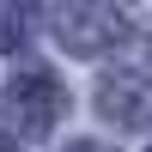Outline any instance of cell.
Listing matches in <instances>:
<instances>
[{"instance_id": "obj_1", "label": "cell", "mask_w": 152, "mask_h": 152, "mask_svg": "<svg viewBox=\"0 0 152 152\" xmlns=\"http://www.w3.org/2000/svg\"><path fill=\"white\" fill-rule=\"evenodd\" d=\"M116 37H122L116 6H104V0H61V43H73L79 55H97Z\"/></svg>"}, {"instance_id": "obj_2", "label": "cell", "mask_w": 152, "mask_h": 152, "mask_svg": "<svg viewBox=\"0 0 152 152\" xmlns=\"http://www.w3.org/2000/svg\"><path fill=\"white\" fill-rule=\"evenodd\" d=\"M61 104H67V97H61V85L49 79V73H18V79H12V116H18L31 134H49V128H55Z\"/></svg>"}, {"instance_id": "obj_3", "label": "cell", "mask_w": 152, "mask_h": 152, "mask_svg": "<svg viewBox=\"0 0 152 152\" xmlns=\"http://www.w3.org/2000/svg\"><path fill=\"white\" fill-rule=\"evenodd\" d=\"M104 116L122 122V128H140L152 122V79H134V73H116V79H104Z\"/></svg>"}, {"instance_id": "obj_4", "label": "cell", "mask_w": 152, "mask_h": 152, "mask_svg": "<svg viewBox=\"0 0 152 152\" xmlns=\"http://www.w3.org/2000/svg\"><path fill=\"white\" fill-rule=\"evenodd\" d=\"M24 37H31V12H24V0H18V6H6V12H0V49L24 43Z\"/></svg>"}]
</instances>
